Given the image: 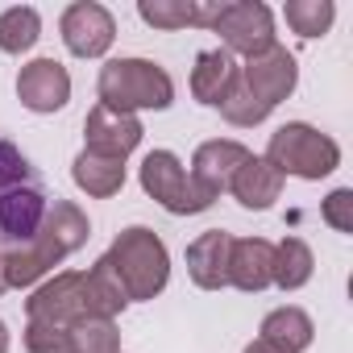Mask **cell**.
Instances as JSON below:
<instances>
[{
  "instance_id": "16",
  "label": "cell",
  "mask_w": 353,
  "mask_h": 353,
  "mask_svg": "<svg viewBox=\"0 0 353 353\" xmlns=\"http://www.w3.org/2000/svg\"><path fill=\"white\" fill-rule=\"evenodd\" d=\"M237 71L241 63L229 54V50H200L196 54V67H192V96L208 108H221V100L229 96V88L237 83Z\"/></svg>"
},
{
  "instance_id": "7",
  "label": "cell",
  "mask_w": 353,
  "mask_h": 353,
  "mask_svg": "<svg viewBox=\"0 0 353 353\" xmlns=\"http://www.w3.org/2000/svg\"><path fill=\"white\" fill-rule=\"evenodd\" d=\"M237 83L254 96V104L270 117L291 92H295V83H299V67H295V54L287 50V46H270V50H262V54H254V59H245L241 63V71H237Z\"/></svg>"
},
{
  "instance_id": "2",
  "label": "cell",
  "mask_w": 353,
  "mask_h": 353,
  "mask_svg": "<svg viewBox=\"0 0 353 353\" xmlns=\"http://www.w3.org/2000/svg\"><path fill=\"white\" fill-rule=\"evenodd\" d=\"M104 258H108L112 274L121 279L129 303L154 299V295L166 287V279H170V254H166L162 237H158L154 229H145V225L121 229L117 241H112V250H108Z\"/></svg>"
},
{
  "instance_id": "22",
  "label": "cell",
  "mask_w": 353,
  "mask_h": 353,
  "mask_svg": "<svg viewBox=\"0 0 353 353\" xmlns=\"http://www.w3.org/2000/svg\"><path fill=\"white\" fill-rule=\"evenodd\" d=\"M283 17H287L291 34H299V38H324L332 30L336 9H332V0H287Z\"/></svg>"
},
{
  "instance_id": "27",
  "label": "cell",
  "mask_w": 353,
  "mask_h": 353,
  "mask_svg": "<svg viewBox=\"0 0 353 353\" xmlns=\"http://www.w3.org/2000/svg\"><path fill=\"white\" fill-rule=\"evenodd\" d=\"M245 353H287V349H283V345H270V341H262V336H258V341H250V345H245Z\"/></svg>"
},
{
  "instance_id": "6",
  "label": "cell",
  "mask_w": 353,
  "mask_h": 353,
  "mask_svg": "<svg viewBox=\"0 0 353 353\" xmlns=\"http://www.w3.org/2000/svg\"><path fill=\"white\" fill-rule=\"evenodd\" d=\"M212 34H221V50L229 54H262L270 50L279 38H274V13L258 0H233V5H216V17L208 26Z\"/></svg>"
},
{
  "instance_id": "4",
  "label": "cell",
  "mask_w": 353,
  "mask_h": 353,
  "mask_svg": "<svg viewBox=\"0 0 353 353\" xmlns=\"http://www.w3.org/2000/svg\"><path fill=\"white\" fill-rule=\"evenodd\" d=\"M137 179H141V192L154 204H162L170 216H196V212L212 208V196L204 188H196V179L179 162V154H170V150H150L137 166Z\"/></svg>"
},
{
  "instance_id": "14",
  "label": "cell",
  "mask_w": 353,
  "mask_h": 353,
  "mask_svg": "<svg viewBox=\"0 0 353 353\" xmlns=\"http://www.w3.org/2000/svg\"><path fill=\"white\" fill-rule=\"evenodd\" d=\"M283 183H287V179H283V174H279L266 158L250 154V158L237 166L229 192H233V200H237L241 208H250V212H266V208L283 196Z\"/></svg>"
},
{
  "instance_id": "20",
  "label": "cell",
  "mask_w": 353,
  "mask_h": 353,
  "mask_svg": "<svg viewBox=\"0 0 353 353\" xmlns=\"http://www.w3.org/2000/svg\"><path fill=\"white\" fill-rule=\"evenodd\" d=\"M312 270H316V258H312V245L303 237H283L274 245V279H270V287L299 291V287L312 283Z\"/></svg>"
},
{
  "instance_id": "26",
  "label": "cell",
  "mask_w": 353,
  "mask_h": 353,
  "mask_svg": "<svg viewBox=\"0 0 353 353\" xmlns=\"http://www.w3.org/2000/svg\"><path fill=\"white\" fill-rule=\"evenodd\" d=\"M320 216H324V225H332L336 233H353V192H349V188H336V192L320 204Z\"/></svg>"
},
{
  "instance_id": "15",
  "label": "cell",
  "mask_w": 353,
  "mask_h": 353,
  "mask_svg": "<svg viewBox=\"0 0 353 353\" xmlns=\"http://www.w3.org/2000/svg\"><path fill=\"white\" fill-rule=\"evenodd\" d=\"M38 237L59 254V262L63 258H71L75 250H83L88 245V237H92V225H88V212L79 208V204H71V200H50V208H46V221H42V229H38Z\"/></svg>"
},
{
  "instance_id": "1",
  "label": "cell",
  "mask_w": 353,
  "mask_h": 353,
  "mask_svg": "<svg viewBox=\"0 0 353 353\" xmlns=\"http://www.w3.org/2000/svg\"><path fill=\"white\" fill-rule=\"evenodd\" d=\"M96 96L117 112H162L174 104V79L150 59H112L100 67Z\"/></svg>"
},
{
  "instance_id": "11",
  "label": "cell",
  "mask_w": 353,
  "mask_h": 353,
  "mask_svg": "<svg viewBox=\"0 0 353 353\" xmlns=\"http://www.w3.org/2000/svg\"><path fill=\"white\" fill-rule=\"evenodd\" d=\"M250 158V150L241 145V141H233V137H212V141H204L196 154H192V179H196V188H204L212 200L221 196V192H229V183H233V174H237V166Z\"/></svg>"
},
{
  "instance_id": "9",
  "label": "cell",
  "mask_w": 353,
  "mask_h": 353,
  "mask_svg": "<svg viewBox=\"0 0 353 353\" xmlns=\"http://www.w3.org/2000/svg\"><path fill=\"white\" fill-rule=\"evenodd\" d=\"M141 121L133 112H117L108 104H96L83 121V150L100 154V158H117L125 162L137 145H141Z\"/></svg>"
},
{
  "instance_id": "25",
  "label": "cell",
  "mask_w": 353,
  "mask_h": 353,
  "mask_svg": "<svg viewBox=\"0 0 353 353\" xmlns=\"http://www.w3.org/2000/svg\"><path fill=\"white\" fill-rule=\"evenodd\" d=\"M30 179H38V170L30 166V158L13 141H0V196H5L9 188H17V183H30Z\"/></svg>"
},
{
  "instance_id": "3",
  "label": "cell",
  "mask_w": 353,
  "mask_h": 353,
  "mask_svg": "<svg viewBox=\"0 0 353 353\" xmlns=\"http://www.w3.org/2000/svg\"><path fill=\"white\" fill-rule=\"evenodd\" d=\"M262 158L283 174V179L295 174V179L320 183L341 166V145L328 133H320L316 125H307V121H287L283 129L270 133V145H266Z\"/></svg>"
},
{
  "instance_id": "8",
  "label": "cell",
  "mask_w": 353,
  "mask_h": 353,
  "mask_svg": "<svg viewBox=\"0 0 353 353\" xmlns=\"http://www.w3.org/2000/svg\"><path fill=\"white\" fill-rule=\"evenodd\" d=\"M59 34L75 59H104L108 46L117 42V21L96 0H75V5H67V13L59 21Z\"/></svg>"
},
{
  "instance_id": "12",
  "label": "cell",
  "mask_w": 353,
  "mask_h": 353,
  "mask_svg": "<svg viewBox=\"0 0 353 353\" xmlns=\"http://www.w3.org/2000/svg\"><path fill=\"white\" fill-rule=\"evenodd\" d=\"M274 279V245L266 237H233L229 245V287L237 291H266Z\"/></svg>"
},
{
  "instance_id": "28",
  "label": "cell",
  "mask_w": 353,
  "mask_h": 353,
  "mask_svg": "<svg viewBox=\"0 0 353 353\" xmlns=\"http://www.w3.org/2000/svg\"><path fill=\"white\" fill-rule=\"evenodd\" d=\"M9 345H13V336H9V324L0 320V353H9Z\"/></svg>"
},
{
  "instance_id": "29",
  "label": "cell",
  "mask_w": 353,
  "mask_h": 353,
  "mask_svg": "<svg viewBox=\"0 0 353 353\" xmlns=\"http://www.w3.org/2000/svg\"><path fill=\"white\" fill-rule=\"evenodd\" d=\"M9 291V270H5V254H0V295Z\"/></svg>"
},
{
  "instance_id": "17",
  "label": "cell",
  "mask_w": 353,
  "mask_h": 353,
  "mask_svg": "<svg viewBox=\"0 0 353 353\" xmlns=\"http://www.w3.org/2000/svg\"><path fill=\"white\" fill-rule=\"evenodd\" d=\"M137 17L154 30H188V26H212L216 5H204V0H141Z\"/></svg>"
},
{
  "instance_id": "5",
  "label": "cell",
  "mask_w": 353,
  "mask_h": 353,
  "mask_svg": "<svg viewBox=\"0 0 353 353\" xmlns=\"http://www.w3.org/2000/svg\"><path fill=\"white\" fill-rule=\"evenodd\" d=\"M26 316L42 320V324H59V328L92 320L96 307H92V295H88V270H59L46 283H38L34 295L26 299Z\"/></svg>"
},
{
  "instance_id": "18",
  "label": "cell",
  "mask_w": 353,
  "mask_h": 353,
  "mask_svg": "<svg viewBox=\"0 0 353 353\" xmlns=\"http://www.w3.org/2000/svg\"><path fill=\"white\" fill-rule=\"evenodd\" d=\"M71 179H75V188L88 192L92 200H108V196H117V192L125 188V162L79 150V154H75V166H71Z\"/></svg>"
},
{
  "instance_id": "21",
  "label": "cell",
  "mask_w": 353,
  "mask_h": 353,
  "mask_svg": "<svg viewBox=\"0 0 353 353\" xmlns=\"http://www.w3.org/2000/svg\"><path fill=\"white\" fill-rule=\"evenodd\" d=\"M42 38V17L30 5H13L0 13V50L5 54H26Z\"/></svg>"
},
{
  "instance_id": "23",
  "label": "cell",
  "mask_w": 353,
  "mask_h": 353,
  "mask_svg": "<svg viewBox=\"0 0 353 353\" xmlns=\"http://www.w3.org/2000/svg\"><path fill=\"white\" fill-rule=\"evenodd\" d=\"M71 349L75 353H121V332H117V320H79L71 324Z\"/></svg>"
},
{
  "instance_id": "10",
  "label": "cell",
  "mask_w": 353,
  "mask_h": 353,
  "mask_svg": "<svg viewBox=\"0 0 353 353\" xmlns=\"http://www.w3.org/2000/svg\"><path fill=\"white\" fill-rule=\"evenodd\" d=\"M17 100L30 108V112H59L67 108L71 100V75L59 59H34L21 67L17 75Z\"/></svg>"
},
{
  "instance_id": "13",
  "label": "cell",
  "mask_w": 353,
  "mask_h": 353,
  "mask_svg": "<svg viewBox=\"0 0 353 353\" xmlns=\"http://www.w3.org/2000/svg\"><path fill=\"white\" fill-rule=\"evenodd\" d=\"M229 245H233V237L225 229H208L188 245V274L200 291L229 287Z\"/></svg>"
},
{
  "instance_id": "19",
  "label": "cell",
  "mask_w": 353,
  "mask_h": 353,
  "mask_svg": "<svg viewBox=\"0 0 353 353\" xmlns=\"http://www.w3.org/2000/svg\"><path fill=\"white\" fill-rule=\"evenodd\" d=\"M262 341L270 345H283L287 353H303L312 341H316V324L303 307H274L266 320H262Z\"/></svg>"
},
{
  "instance_id": "24",
  "label": "cell",
  "mask_w": 353,
  "mask_h": 353,
  "mask_svg": "<svg viewBox=\"0 0 353 353\" xmlns=\"http://www.w3.org/2000/svg\"><path fill=\"white\" fill-rule=\"evenodd\" d=\"M26 349H30V353H75V349H71V328L30 320V324H26Z\"/></svg>"
}]
</instances>
